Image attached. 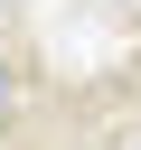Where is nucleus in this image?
<instances>
[{
	"mask_svg": "<svg viewBox=\"0 0 141 150\" xmlns=\"http://www.w3.org/2000/svg\"><path fill=\"white\" fill-rule=\"evenodd\" d=\"M132 150H141V141H132Z\"/></svg>",
	"mask_w": 141,
	"mask_h": 150,
	"instance_id": "obj_2",
	"label": "nucleus"
},
{
	"mask_svg": "<svg viewBox=\"0 0 141 150\" xmlns=\"http://www.w3.org/2000/svg\"><path fill=\"white\" fill-rule=\"evenodd\" d=\"M19 94H28V56H19V38H0V131H9Z\"/></svg>",
	"mask_w": 141,
	"mask_h": 150,
	"instance_id": "obj_1",
	"label": "nucleus"
}]
</instances>
